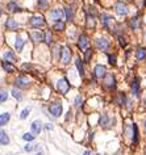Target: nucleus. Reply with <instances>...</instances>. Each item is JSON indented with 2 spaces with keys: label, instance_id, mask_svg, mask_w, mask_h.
<instances>
[{
  "label": "nucleus",
  "instance_id": "nucleus-10",
  "mask_svg": "<svg viewBox=\"0 0 146 155\" xmlns=\"http://www.w3.org/2000/svg\"><path fill=\"white\" fill-rule=\"evenodd\" d=\"M113 101L118 105V107H125V105H127V101H128V97L124 92H117V93L115 95Z\"/></svg>",
  "mask_w": 146,
  "mask_h": 155
},
{
  "label": "nucleus",
  "instance_id": "nucleus-43",
  "mask_svg": "<svg viewBox=\"0 0 146 155\" xmlns=\"http://www.w3.org/2000/svg\"><path fill=\"white\" fill-rule=\"evenodd\" d=\"M144 130H145V133H146V120H145V122H144Z\"/></svg>",
  "mask_w": 146,
  "mask_h": 155
},
{
  "label": "nucleus",
  "instance_id": "nucleus-23",
  "mask_svg": "<svg viewBox=\"0 0 146 155\" xmlns=\"http://www.w3.org/2000/svg\"><path fill=\"white\" fill-rule=\"evenodd\" d=\"M65 16H66V20L70 22L74 20V11H72L71 7H65Z\"/></svg>",
  "mask_w": 146,
  "mask_h": 155
},
{
  "label": "nucleus",
  "instance_id": "nucleus-18",
  "mask_svg": "<svg viewBox=\"0 0 146 155\" xmlns=\"http://www.w3.org/2000/svg\"><path fill=\"white\" fill-rule=\"evenodd\" d=\"M75 66H76V68H78L79 75L83 78L86 75V72H84V65H83V61H82L80 58H76L75 59Z\"/></svg>",
  "mask_w": 146,
  "mask_h": 155
},
{
  "label": "nucleus",
  "instance_id": "nucleus-21",
  "mask_svg": "<svg viewBox=\"0 0 146 155\" xmlns=\"http://www.w3.org/2000/svg\"><path fill=\"white\" fill-rule=\"evenodd\" d=\"M32 39L33 41H36V42H39V41H42V39H45V36H44V33L42 32H39V30H36V32H32Z\"/></svg>",
  "mask_w": 146,
  "mask_h": 155
},
{
  "label": "nucleus",
  "instance_id": "nucleus-14",
  "mask_svg": "<svg viewBox=\"0 0 146 155\" xmlns=\"http://www.w3.org/2000/svg\"><path fill=\"white\" fill-rule=\"evenodd\" d=\"M31 25L33 28H38V26H42L45 25V20L42 16H33L31 19Z\"/></svg>",
  "mask_w": 146,
  "mask_h": 155
},
{
  "label": "nucleus",
  "instance_id": "nucleus-27",
  "mask_svg": "<svg viewBox=\"0 0 146 155\" xmlns=\"http://www.w3.org/2000/svg\"><path fill=\"white\" fill-rule=\"evenodd\" d=\"M9 143V137L7 136L4 130H0V145H8Z\"/></svg>",
  "mask_w": 146,
  "mask_h": 155
},
{
  "label": "nucleus",
  "instance_id": "nucleus-33",
  "mask_svg": "<svg viewBox=\"0 0 146 155\" xmlns=\"http://www.w3.org/2000/svg\"><path fill=\"white\" fill-rule=\"evenodd\" d=\"M65 28H66V25H65L63 21H57V22H55V25H54V29H55V30H58V32L65 30Z\"/></svg>",
  "mask_w": 146,
  "mask_h": 155
},
{
  "label": "nucleus",
  "instance_id": "nucleus-11",
  "mask_svg": "<svg viewBox=\"0 0 146 155\" xmlns=\"http://www.w3.org/2000/svg\"><path fill=\"white\" fill-rule=\"evenodd\" d=\"M141 25H142V21H141V17L140 16H134L129 20V26H130L132 30H140L141 29Z\"/></svg>",
  "mask_w": 146,
  "mask_h": 155
},
{
  "label": "nucleus",
  "instance_id": "nucleus-37",
  "mask_svg": "<svg viewBox=\"0 0 146 155\" xmlns=\"http://www.w3.org/2000/svg\"><path fill=\"white\" fill-rule=\"evenodd\" d=\"M49 4V0H38V7L41 9H45Z\"/></svg>",
  "mask_w": 146,
  "mask_h": 155
},
{
  "label": "nucleus",
  "instance_id": "nucleus-39",
  "mask_svg": "<svg viewBox=\"0 0 146 155\" xmlns=\"http://www.w3.org/2000/svg\"><path fill=\"white\" fill-rule=\"evenodd\" d=\"M12 95H13V97H16L17 100H21V97H22L21 93H20L17 90H12Z\"/></svg>",
  "mask_w": 146,
  "mask_h": 155
},
{
  "label": "nucleus",
  "instance_id": "nucleus-30",
  "mask_svg": "<svg viewBox=\"0 0 146 155\" xmlns=\"http://www.w3.org/2000/svg\"><path fill=\"white\" fill-rule=\"evenodd\" d=\"M7 8H8L11 12H15V13H16V12H21V11H22V9L20 8V7H19L17 4H16V3H9V4L7 5Z\"/></svg>",
  "mask_w": 146,
  "mask_h": 155
},
{
  "label": "nucleus",
  "instance_id": "nucleus-9",
  "mask_svg": "<svg viewBox=\"0 0 146 155\" xmlns=\"http://www.w3.org/2000/svg\"><path fill=\"white\" fill-rule=\"evenodd\" d=\"M61 61L63 65H69L71 61V49L69 46H65L62 49V54H61Z\"/></svg>",
  "mask_w": 146,
  "mask_h": 155
},
{
  "label": "nucleus",
  "instance_id": "nucleus-40",
  "mask_svg": "<svg viewBox=\"0 0 146 155\" xmlns=\"http://www.w3.org/2000/svg\"><path fill=\"white\" fill-rule=\"evenodd\" d=\"M22 139H24V141H28V142H29V141H33V139H34V136H32V134H28V133H26V134H24V136H22Z\"/></svg>",
  "mask_w": 146,
  "mask_h": 155
},
{
  "label": "nucleus",
  "instance_id": "nucleus-17",
  "mask_svg": "<svg viewBox=\"0 0 146 155\" xmlns=\"http://www.w3.org/2000/svg\"><path fill=\"white\" fill-rule=\"evenodd\" d=\"M132 126H133V145L136 146V145H138V142H140V131H138V126L137 124H132Z\"/></svg>",
  "mask_w": 146,
  "mask_h": 155
},
{
  "label": "nucleus",
  "instance_id": "nucleus-4",
  "mask_svg": "<svg viewBox=\"0 0 146 155\" xmlns=\"http://www.w3.org/2000/svg\"><path fill=\"white\" fill-rule=\"evenodd\" d=\"M107 74H108V72H107V67H105L104 65L98 63L94 67V78L98 79V80H103Z\"/></svg>",
  "mask_w": 146,
  "mask_h": 155
},
{
  "label": "nucleus",
  "instance_id": "nucleus-7",
  "mask_svg": "<svg viewBox=\"0 0 146 155\" xmlns=\"http://www.w3.org/2000/svg\"><path fill=\"white\" fill-rule=\"evenodd\" d=\"M62 103H59V101H54L53 104L49 105V111H50L51 116L53 117H59L62 114Z\"/></svg>",
  "mask_w": 146,
  "mask_h": 155
},
{
  "label": "nucleus",
  "instance_id": "nucleus-26",
  "mask_svg": "<svg viewBox=\"0 0 146 155\" xmlns=\"http://www.w3.org/2000/svg\"><path fill=\"white\" fill-rule=\"evenodd\" d=\"M32 131H33V134L41 133V121H34L32 124Z\"/></svg>",
  "mask_w": 146,
  "mask_h": 155
},
{
  "label": "nucleus",
  "instance_id": "nucleus-2",
  "mask_svg": "<svg viewBox=\"0 0 146 155\" xmlns=\"http://www.w3.org/2000/svg\"><path fill=\"white\" fill-rule=\"evenodd\" d=\"M103 85H104L105 90L108 91H115L116 87H117V82H116V76L111 72H108L107 75L103 79Z\"/></svg>",
  "mask_w": 146,
  "mask_h": 155
},
{
  "label": "nucleus",
  "instance_id": "nucleus-1",
  "mask_svg": "<svg viewBox=\"0 0 146 155\" xmlns=\"http://www.w3.org/2000/svg\"><path fill=\"white\" fill-rule=\"evenodd\" d=\"M111 46L112 44L107 37H98L95 39V47L103 53H108L111 50Z\"/></svg>",
  "mask_w": 146,
  "mask_h": 155
},
{
  "label": "nucleus",
  "instance_id": "nucleus-25",
  "mask_svg": "<svg viewBox=\"0 0 146 155\" xmlns=\"http://www.w3.org/2000/svg\"><path fill=\"white\" fill-rule=\"evenodd\" d=\"M3 68H4L7 72H15L16 71L15 66H13L11 62H7V61H3Z\"/></svg>",
  "mask_w": 146,
  "mask_h": 155
},
{
  "label": "nucleus",
  "instance_id": "nucleus-41",
  "mask_svg": "<svg viewBox=\"0 0 146 155\" xmlns=\"http://www.w3.org/2000/svg\"><path fill=\"white\" fill-rule=\"evenodd\" d=\"M32 150H33L32 145H26V146H25V151H32Z\"/></svg>",
  "mask_w": 146,
  "mask_h": 155
},
{
  "label": "nucleus",
  "instance_id": "nucleus-13",
  "mask_svg": "<svg viewBox=\"0 0 146 155\" xmlns=\"http://www.w3.org/2000/svg\"><path fill=\"white\" fill-rule=\"evenodd\" d=\"M136 59H137L138 62L146 61V47L145 46H140V47L136 50Z\"/></svg>",
  "mask_w": 146,
  "mask_h": 155
},
{
  "label": "nucleus",
  "instance_id": "nucleus-32",
  "mask_svg": "<svg viewBox=\"0 0 146 155\" xmlns=\"http://www.w3.org/2000/svg\"><path fill=\"white\" fill-rule=\"evenodd\" d=\"M117 41H118V45L121 46V47H127L128 46V41H127V38L124 37V36H117Z\"/></svg>",
  "mask_w": 146,
  "mask_h": 155
},
{
  "label": "nucleus",
  "instance_id": "nucleus-3",
  "mask_svg": "<svg viewBox=\"0 0 146 155\" xmlns=\"http://www.w3.org/2000/svg\"><path fill=\"white\" fill-rule=\"evenodd\" d=\"M115 12L117 16H121V17H124V16H128L129 15V7L125 1H117L115 4Z\"/></svg>",
  "mask_w": 146,
  "mask_h": 155
},
{
  "label": "nucleus",
  "instance_id": "nucleus-36",
  "mask_svg": "<svg viewBox=\"0 0 146 155\" xmlns=\"http://www.w3.org/2000/svg\"><path fill=\"white\" fill-rule=\"evenodd\" d=\"M7 99H8V93L5 91H1L0 92V103H5Z\"/></svg>",
  "mask_w": 146,
  "mask_h": 155
},
{
  "label": "nucleus",
  "instance_id": "nucleus-50",
  "mask_svg": "<svg viewBox=\"0 0 146 155\" xmlns=\"http://www.w3.org/2000/svg\"><path fill=\"white\" fill-rule=\"evenodd\" d=\"M0 16H1V11H0Z\"/></svg>",
  "mask_w": 146,
  "mask_h": 155
},
{
  "label": "nucleus",
  "instance_id": "nucleus-24",
  "mask_svg": "<svg viewBox=\"0 0 146 155\" xmlns=\"http://www.w3.org/2000/svg\"><path fill=\"white\" fill-rule=\"evenodd\" d=\"M92 54H94V50H92V47H88L87 50L84 51V58H83V62H86V63H89V62H91V58H92Z\"/></svg>",
  "mask_w": 146,
  "mask_h": 155
},
{
  "label": "nucleus",
  "instance_id": "nucleus-6",
  "mask_svg": "<svg viewBox=\"0 0 146 155\" xmlns=\"http://www.w3.org/2000/svg\"><path fill=\"white\" fill-rule=\"evenodd\" d=\"M130 90H132V95L136 97H140L141 93V80L138 76L133 78V80L130 82Z\"/></svg>",
  "mask_w": 146,
  "mask_h": 155
},
{
  "label": "nucleus",
  "instance_id": "nucleus-15",
  "mask_svg": "<svg viewBox=\"0 0 146 155\" xmlns=\"http://www.w3.org/2000/svg\"><path fill=\"white\" fill-rule=\"evenodd\" d=\"M15 85L16 87H19V88H26L29 85V80H28V78L26 76H19L17 79L15 80Z\"/></svg>",
  "mask_w": 146,
  "mask_h": 155
},
{
  "label": "nucleus",
  "instance_id": "nucleus-46",
  "mask_svg": "<svg viewBox=\"0 0 146 155\" xmlns=\"http://www.w3.org/2000/svg\"><path fill=\"white\" fill-rule=\"evenodd\" d=\"M144 104H145V107H146V97L144 99Z\"/></svg>",
  "mask_w": 146,
  "mask_h": 155
},
{
  "label": "nucleus",
  "instance_id": "nucleus-51",
  "mask_svg": "<svg viewBox=\"0 0 146 155\" xmlns=\"http://www.w3.org/2000/svg\"><path fill=\"white\" fill-rule=\"evenodd\" d=\"M66 1H69V0H66Z\"/></svg>",
  "mask_w": 146,
  "mask_h": 155
},
{
  "label": "nucleus",
  "instance_id": "nucleus-22",
  "mask_svg": "<svg viewBox=\"0 0 146 155\" xmlns=\"http://www.w3.org/2000/svg\"><path fill=\"white\" fill-rule=\"evenodd\" d=\"M86 19H87V22H86V26H87V29H95V28H96V17L86 16Z\"/></svg>",
  "mask_w": 146,
  "mask_h": 155
},
{
  "label": "nucleus",
  "instance_id": "nucleus-29",
  "mask_svg": "<svg viewBox=\"0 0 146 155\" xmlns=\"http://www.w3.org/2000/svg\"><path fill=\"white\" fill-rule=\"evenodd\" d=\"M15 47L17 51H21L22 47H24V39H22L21 37H17L16 38V42H15Z\"/></svg>",
  "mask_w": 146,
  "mask_h": 155
},
{
  "label": "nucleus",
  "instance_id": "nucleus-8",
  "mask_svg": "<svg viewBox=\"0 0 146 155\" xmlns=\"http://www.w3.org/2000/svg\"><path fill=\"white\" fill-rule=\"evenodd\" d=\"M78 47L82 51H86L89 47V38H88V36L86 34V33L80 34V37H79V39H78Z\"/></svg>",
  "mask_w": 146,
  "mask_h": 155
},
{
  "label": "nucleus",
  "instance_id": "nucleus-20",
  "mask_svg": "<svg viewBox=\"0 0 146 155\" xmlns=\"http://www.w3.org/2000/svg\"><path fill=\"white\" fill-rule=\"evenodd\" d=\"M3 58H4V61L11 62V63H13V62L16 61V55L13 54V51H11V50H7L4 54H3Z\"/></svg>",
  "mask_w": 146,
  "mask_h": 155
},
{
  "label": "nucleus",
  "instance_id": "nucleus-28",
  "mask_svg": "<svg viewBox=\"0 0 146 155\" xmlns=\"http://www.w3.org/2000/svg\"><path fill=\"white\" fill-rule=\"evenodd\" d=\"M9 118H11V114H9L8 112H5V113L0 114V126H3V125H5V124L9 121Z\"/></svg>",
  "mask_w": 146,
  "mask_h": 155
},
{
  "label": "nucleus",
  "instance_id": "nucleus-38",
  "mask_svg": "<svg viewBox=\"0 0 146 155\" xmlns=\"http://www.w3.org/2000/svg\"><path fill=\"white\" fill-rule=\"evenodd\" d=\"M51 33L50 32H46V34H45V42H46V44H48V45H50L51 44Z\"/></svg>",
  "mask_w": 146,
  "mask_h": 155
},
{
  "label": "nucleus",
  "instance_id": "nucleus-45",
  "mask_svg": "<svg viewBox=\"0 0 146 155\" xmlns=\"http://www.w3.org/2000/svg\"><path fill=\"white\" fill-rule=\"evenodd\" d=\"M144 7L146 8V0H144Z\"/></svg>",
  "mask_w": 146,
  "mask_h": 155
},
{
  "label": "nucleus",
  "instance_id": "nucleus-35",
  "mask_svg": "<svg viewBox=\"0 0 146 155\" xmlns=\"http://www.w3.org/2000/svg\"><path fill=\"white\" fill-rule=\"evenodd\" d=\"M29 112H31V108H25V109L21 112V114H20V118H21V120H25V118L28 117Z\"/></svg>",
  "mask_w": 146,
  "mask_h": 155
},
{
  "label": "nucleus",
  "instance_id": "nucleus-47",
  "mask_svg": "<svg viewBox=\"0 0 146 155\" xmlns=\"http://www.w3.org/2000/svg\"><path fill=\"white\" fill-rule=\"evenodd\" d=\"M37 155H44V153H38Z\"/></svg>",
  "mask_w": 146,
  "mask_h": 155
},
{
  "label": "nucleus",
  "instance_id": "nucleus-5",
  "mask_svg": "<svg viewBox=\"0 0 146 155\" xmlns=\"http://www.w3.org/2000/svg\"><path fill=\"white\" fill-rule=\"evenodd\" d=\"M70 82L67 80L66 78H62V79H59L58 80V83H57V90L59 93H62V95H66L69 92V90H70Z\"/></svg>",
  "mask_w": 146,
  "mask_h": 155
},
{
  "label": "nucleus",
  "instance_id": "nucleus-19",
  "mask_svg": "<svg viewBox=\"0 0 146 155\" xmlns=\"http://www.w3.org/2000/svg\"><path fill=\"white\" fill-rule=\"evenodd\" d=\"M5 28L8 29V30H16V29L19 28V24L13 19H8L5 22Z\"/></svg>",
  "mask_w": 146,
  "mask_h": 155
},
{
  "label": "nucleus",
  "instance_id": "nucleus-44",
  "mask_svg": "<svg viewBox=\"0 0 146 155\" xmlns=\"http://www.w3.org/2000/svg\"><path fill=\"white\" fill-rule=\"evenodd\" d=\"M84 155H92V154L89 153V151H86V153H84Z\"/></svg>",
  "mask_w": 146,
  "mask_h": 155
},
{
  "label": "nucleus",
  "instance_id": "nucleus-16",
  "mask_svg": "<svg viewBox=\"0 0 146 155\" xmlns=\"http://www.w3.org/2000/svg\"><path fill=\"white\" fill-rule=\"evenodd\" d=\"M99 124H100L103 128H109V126H111V125H109V124H111V118H109L108 113H103V114H101Z\"/></svg>",
  "mask_w": 146,
  "mask_h": 155
},
{
  "label": "nucleus",
  "instance_id": "nucleus-12",
  "mask_svg": "<svg viewBox=\"0 0 146 155\" xmlns=\"http://www.w3.org/2000/svg\"><path fill=\"white\" fill-rule=\"evenodd\" d=\"M51 19L54 20L55 22L57 21H62V19H63V15H65V11H62L61 8H55L51 11Z\"/></svg>",
  "mask_w": 146,
  "mask_h": 155
},
{
  "label": "nucleus",
  "instance_id": "nucleus-31",
  "mask_svg": "<svg viewBox=\"0 0 146 155\" xmlns=\"http://www.w3.org/2000/svg\"><path fill=\"white\" fill-rule=\"evenodd\" d=\"M107 58H108V63L111 66H116V65H117V55H116V54H108Z\"/></svg>",
  "mask_w": 146,
  "mask_h": 155
},
{
  "label": "nucleus",
  "instance_id": "nucleus-48",
  "mask_svg": "<svg viewBox=\"0 0 146 155\" xmlns=\"http://www.w3.org/2000/svg\"><path fill=\"white\" fill-rule=\"evenodd\" d=\"M144 34H145V38H146V30H145V33H144Z\"/></svg>",
  "mask_w": 146,
  "mask_h": 155
},
{
  "label": "nucleus",
  "instance_id": "nucleus-34",
  "mask_svg": "<svg viewBox=\"0 0 146 155\" xmlns=\"http://www.w3.org/2000/svg\"><path fill=\"white\" fill-rule=\"evenodd\" d=\"M82 104H83V99H82L80 95H78V96L75 97V100H74V105H75L76 108H79Z\"/></svg>",
  "mask_w": 146,
  "mask_h": 155
},
{
  "label": "nucleus",
  "instance_id": "nucleus-49",
  "mask_svg": "<svg viewBox=\"0 0 146 155\" xmlns=\"http://www.w3.org/2000/svg\"><path fill=\"white\" fill-rule=\"evenodd\" d=\"M95 1H96V3H98V1H99V0H95Z\"/></svg>",
  "mask_w": 146,
  "mask_h": 155
},
{
  "label": "nucleus",
  "instance_id": "nucleus-42",
  "mask_svg": "<svg viewBox=\"0 0 146 155\" xmlns=\"http://www.w3.org/2000/svg\"><path fill=\"white\" fill-rule=\"evenodd\" d=\"M46 129H48V130H53V125H50V124H46Z\"/></svg>",
  "mask_w": 146,
  "mask_h": 155
}]
</instances>
